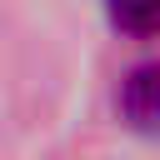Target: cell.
Instances as JSON below:
<instances>
[{
	"instance_id": "obj_2",
	"label": "cell",
	"mask_w": 160,
	"mask_h": 160,
	"mask_svg": "<svg viewBox=\"0 0 160 160\" xmlns=\"http://www.w3.org/2000/svg\"><path fill=\"white\" fill-rule=\"evenodd\" d=\"M105 15L125 35H160V0H105Z\"/></svg>"
},
{
	"instance_id": "obj_1",
	"label": "cell",
	"mask_w": 160,
	"mask_h": 160,
	"mask_svg": "<svg viewBox=\"0 0 160 160\" xmlns=\"http://www.w3.org/2000/svg\"><path fill=\"white\" fill-rule=\"evenodd\" d=\"M120 115L130 130L160 135V60H145L120 80Z\"/></svg>"
}]
</instances>
